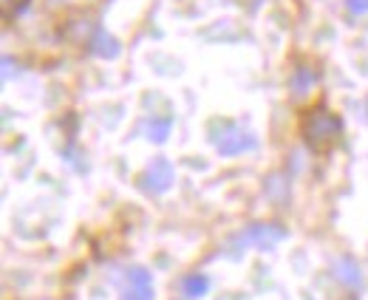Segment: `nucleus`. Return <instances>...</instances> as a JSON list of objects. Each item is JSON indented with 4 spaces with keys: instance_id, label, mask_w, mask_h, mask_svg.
<instances>
[{
    "instance_id": "1",
    "label": "nucleus",
    "mask_w": 368,
    "mask_h": 300,
    "mask_svg": "<svg viewBox=\"0 0 368 300\" xmlns=\"http://www.w3.org/2000/svg\"><path fill=\"white\" fill-rule=\"evenodd\" d=\"M340 134H343L340 116L335 111H329V108H323V105L309 108L301 116V136L309 145V150H314V153L335 150V145L340 142Z\"/></svg>"
},
{
    "instance_id": "2",
    "label": "nucleus",
    "mask_w": 368,
    "mask_h": 300,
    "mask_svg": "<svg viewBox=\"0 0 368 300\" xmlns=\"http://www.w3.org/2000/svg\"><path fill=\"white\" fill-rule=\"evenodd\" d=\"M139 184L145 193H165L170 184H173V164L168 159H153L147 167H145V173L139 176Z\"/></svg>"
},
{
    "instance_id": "3",
    "label": "nucleus",
    "mask_w": 368,
    "mask_h": 300,
    "mask_svg": "<svg viewBox=\"0 0 368 300\" xmlns=\"http://www.w3.org/2000/svg\"><path fill=\"white\" fill-rule=\"evenodd\" d=\"M253 148H255V139L247 131H241V127H232V131H227L221 139H216V150L221 156H238V153L253 150Z\"/></svg>"
},
{
    "instance_id": "4",
    "label": "nucleus",
    "mask_w": 368,
    "mask_h": 300,
    "mask_svg": "<svg viewBox=\"0 0 368 300\" xmlns=\"http://www.w3.org/2000/svg\"><path fill=\"white\" fill-rule=\"evenodd\" d=\"M283 238V230L278 227V224H255V227H250L247 232L241 235V244L243 246H272V244H278Z\"/></svg>"
},
{
    "instance_id": "5",
    "label": "nucleus",
    "mask_w": 368,
    "mask_h": 300,
    "mask_svg": "<svg viewBox=\"0 0 368 300\" xmlns=\"http://www.w3.org/2000/svg\"><path fill=\"white\" fill-rule=\"evenodd\" d=\"M153 297V281L142 267L128 269V300H150Z\"/></svg>"
},
{
    "instance_id": "6",
    "label": "nucleus",
    "mask_w": 368,
    "mask_h": 300,
    "mask_svg": "<svg viewBox=\"0 0 368 300\" xmlns=\"http://www.w3.org/2000/svg\"><path fill=\"white\" fill-rule=\"evenodd\" d=\"M91 52H94L97 57H102V60H113V57L119 54V42H116V37L99 31V34L91 40Z\"/></svg>"
},
{
    "instance_id": "7",
    "label": "nucleus",
    "mask_w": 368,
    "mask_h": 300,
    "mask_svg": "<svg viewBox=\"0 0 368 300\" xmlns=\"http://www.w3.org/2000/svg\"><path fill=\"white\" fill-rule=\"evenodd\" d=\"M182 289H184V294L187 297H201V294H207V289H210V281L204 278V275H187L184 278V283H182Z\"/></svg>"
},
{
    "instance_id": "8",
    "label": "nucleus",
    "mask_w": 368,
    "mask_h": 300,
    "mask_svg": "<svg viewBox=\"0 0 368 300\" xmlns=\"http://www.w3.org/2000/svg\"><path fill=\"white\" fill-rule=\"evenodd\" d=\"M335 272H337V278H340L343 283H349V286H360V269H357V264H354V261H349V258L337 261Z\"/></svg>"
},
{
    "instance_id": "9",
    "label": "nucleus",
    "mask_w": 368,
    "mask_h": 300,
    "mask_svg": "<svg viewBox=\"0 0 368 300\" xmlns=\"http://www.w3.org/2000/svg\"><path fill=\"white\" fill-rule=\"evenodd\" d=\"M29 6V0H0V15H3V20H15L23 9Z\"/></svg>"
},
{
    "instance_id": "10",
    "label": "nucleus",
    "mask_w": 368,
    "mask_h": 300,
    "mask_svg": "<svg viewBox=\"0 0 368 300\" xmlns=\"http://www.w3.org/2000/svg\"><path fill=\"white\" fill-rule=\"evenodd\" d=\"M170 116H165V119H153L150 122V139L153 142H165L168 139V134H170Z\"/></svg>"
},
{
    "instance_id": "11",
    "label": "nucleus",
    "mask_w": 368,
    "mask_h": 300,
    "mask_svg": "<svg viewBox=\"0 0 368 300\" xmlns=\"http://www.w3.org/2000/svg\"><path fill=\"white\" fill-rule=\"evenodd\" d=\"M312 82H314V71H298L295 74V88H298V94H303Z\"/></svg>"
},
{
    "instance_id": "12",
    "label": "nucleus",
    "mask_w": 368,
    "mask_h": 300,
    "mask_svg": "<svg viewBox=\"0 0 368 300\" xmlns=\"http://www.w3.org/2000/svg\"><path fill=\"white\" fill-rule=\"evenodd\" d=\"M349 9L354 15H362V12H368V0H349Z\"/></svg>"
}]
</instances>
